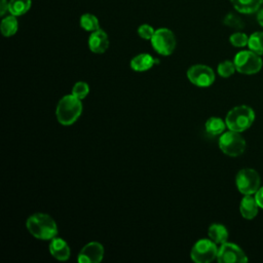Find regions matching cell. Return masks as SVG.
I'll return each mask as SVG.
<instances>
[{
    "instance_id": "6da1fadb",
    "label": "cell",
    "mask_w": 263,
    "mask_h": 263,
    "mask_svg": "<svg viewBox=\"0 0 263 263\" xmlns=\"http://www.w3.org/2000/svg\"><path fill=\"white\" fill-rule=\"evenodd\" d=\"M29 232L41 240H50L58 234V226L54 220L47 214L35 213L26 222Z\"/></svg>"
},
{
    "instance_id": "7a4b0ae2",
    "label": "cell",
    "mask_w": 263,
    "mask_h": 263,
    "mask_svg": "<svg viewBox=\"0 0 263 263\" xmlns=\"http://www.w3.org/2000/svg\"><path fill=\"white\" fill-rule=\"evenodd\" d=\"M81 112V100L71 93L64 96L59 101L55 109V116L62 125H71L79 118Z\"/></svg>"
},
{
    "instance_id": "3957f363",
    "label": "cell",
    "mask_w": 263,
    "mask_h": 263,
    "mask_svg": "<svg viewBox=\"0 0 263 263\" xmlns=\"http://www.w3.org/2000/svg\"><path fill=\"white\" fill-rule=\"evenodd\" d=\"M255 120L254 110L246 105L233 107L226 115L225 122L230 130L245 132L248 129Z\"/></svg>"
},
{
    "instance_id": "277c9868",
    "label": "cell",
    "mask_w": 263,
    "mask_h": 263,
    "mask_svg": "<svg viewBox=\"0 0 263 263\" xmlns=\"http://www.w3.org/2000/svg\"><path fill=\"white\" fill-rule=\"evenodd\" d=\"M246 141L238 132L228 130L224 132L219 138V147L221 151L230 156L237 157L246 150Z\"/></svg>"
},
{
    "instance_id": "5b68a950",
    "label": "cell",
    "mask_w": 263,
    "mask_h": 263,
    "mask_svg": "<svg viewBox=\"0 0 263 263\" xmlns=\"http://www.w3.org/2000/svg\"><path fill=\"white\" fill-rule=\"evenodd\" d=\"M234 65L236 71L246 74V75H253L259 72L262 68L263 62L259 54L250 50H241L237 52L234 57Z\"/></svg>"
},
{
    "instance_id": "8992f818",
    "label": "cell",
    "mask_w": 263,
    "mask_h": 263,
    "mask_svg": "<svg viewBox=\"0 0 263 263\" xmlns=\"http://www.w3.org/2000/svg\"><path fill=\"white\" fill-rule=\"evenodd\" d=\"M235 184L238 191L243 195H253L259 190L261 179L255 170L242 168L236 174Z\"/></svg>"
},
{
    "instance_id": "52a82bcc",
    "label": "cell",
    "mask_w": 263,
    "mask_h": 263,
    "mask_svg": "<svg viewBox=\"0 0 263 263\" xmlns=\"http://www.w3.org/2000/svg\"><path fill=\"white\" fill-rule=\"evenodd\" d=\"M218 250L217 243L211 238H201L193 245L190 257L196 263H210L217 259Z\"/></svg>"
},
{
    "instance_id": "ba28073f",
    "label": "cell",
    "mask_w": 263,
    "mask_h": 263,
    "mask_svg": "<svg viewBox=\"0 0 263 263\" xmlns=\"http://www.w3.org/2000/svg\"><path fill=\"white\" fill-rule=\"evenodd\" d=\"M152 47L161 55H170L176 47V37L167 28H159L151 38Z\"/></svg>"
},
{
    "instance_id": "9c48e42d",
    "label": "cell",
    "mask_w": 263,
    "mask_h": 263,
    "mask_svg": "<svg viewBox=\"0 0 263 263\" xmlns=\"http://www.w3.org/2000/svg\"><path fill=\"white\" fill-rule=\"evenodd\" d=\"M187 78L189 81L199 87H208L215 81V73L206 65H193L187 71Z\"/></svg>"
},
{
    "instance_id": "30bf717a",
    "label": "cell",
    "mask_w": 263,
    "mask_h": 263,
    "mask_svg": "<svg viewBox=\"0 0 263 263\" xmlns=\"http://www.w3.org/2000/svg\"><path fill=\"white\" fill-rule=\"evenodd\" d=\"M217 261L220 263H246L248 257L237 245L226 241L218 250Z\"/></svg>"
},
{
    "instance_id": "8fae6325",
    "label": "cell",
    "mask_w": 263,
    "mask_h": 263,
    "mask_svg": "<svg viewBox=\"0 0 263 263\" xmlns=\"http://www.w3.org/2000/svg\"><path fill=\"white\" fill-rule=\"evenodd\" d=\"M104 257V248L98 241L86 243L79 252L77 261L79 263H99Z\"/></svg>"
},
{
    "instance_id": "7c38bea8",
    "label": "cell",
    "mask_w": 263,
    "mask_h": 263,
    "mask_svg": "<svg viewBox=\"0 0 263 263\" xmlns=\"http://www.w3.org/2000/svg\"><path fill=\"white\" fill-rule=\"evenodd\" d=\"M109 46L108 35L101 29L91 32L88 38V47L95 53H103Z\"/></svg>"
},
{
    "instance_id": "4fadbf2b",
    "label": "cell",
    "mask_w": 263,
    "mask_h": 263,
    "mask_svg": "<svg viewBox=\"0 0 263 263\" xmlns=\"http://www.w3.org/2000/svg\"><path fill=\"white\" fill-rule=\"evenodd\" d=\"M49 253L53 258L60 261H66L70 257V248L68 243L61 237H53L49 242Z\"/></svg>"
},
{
    "instance_id": "5bb4252c",
    "label": "cell",
    "mask_w": 263,
    "mask_h": 263,
    "mask_svg": "<svg viewBox=\"0 0 263 263\" xmlns=\"http://www.w3.org/2000/svg\"><path fill=\"white\" fill-rule=\"evenodd\" d=\"M158 63L159 61L154 59L151 54L140 53L132 59L130 68L137 72H144L151 69L155 64Z\"/></svg>"
},
{
    "instance_id": "9a60e30c",
    "label": "cell",
    "mask_w": 263,
    "mask_h": 263,
    "mask_svg": "<svg viewBox=\"0 0 263 263\" xmlns=\"http://www.w3.org/2000/svg\"><path fill=\"white\" fill-rule=\"evenodd\" d=\"M258 203L255 198V196L252 195H245L242 199L240 200L239 204V211L241 216L245 219L251 220L254 219L258 214Z\"/></svg>"
},
{
    "instance_id": "2e32d148",
    "label": "cell",
    "mask_w": 263,
    "mask_h": 263,
    "mask_svg": "<svg viewBox=\"0 0 263 263\" xmlns=\"http://www.w3.org/2000/svg\"><path fill=\"white\" fill-rule=\"evenodd\" d=\"M233 7L241 13L250 14L258 11L262 0H230Z\"/></svg>"
},
{
    "instance_id": "e0dca14e",
    "label": "cell",
    "mask_w": 263,
    "mask_h": 263,
    "mask_svg": "<svg viewBox=\"0 0 263 263\" xmlns=\"http://www.w3.org/2000/svg\"><path fill=\"white\" fill-rule=\"evenodd\" d=\"M208 234H209V237L216 243L222 245L226 242L228 239V230L222 224H218V223L212 224L209 227Z\"/></svg>"
},
{
    "instance_id": "ac0fdd59",
    "label": "cell",
    "mask_w": 263,
    "mask_h": 263,
    "mask_svg": "<svg viewBox=\"0 0 263 263\" xmlns=\"http://www.w3.org/2000/svg\"><path fill=\"white\" fill-rule=\"evenodd\" d=\"M226 126V122L219 117H211L205 122V130L212 136L222 135Z\"/></svg>"
},
{
    "instance_id": "d6986e66",
    "label": "cell",
    "mask_w": 263,
    "mask_h": 263,
    "mask_svg": "<svg viewBox=\"0 0 263 263\" xmlns=\"http://www.w3.org/2000/svg\"><path fill=\"white\" fill-rule=\"evenodd\" d=\"M17 28H18L17 20H16L15 15H12V14L4 17L0 25L1 33L5 37H10V36L14 35L17 31Z\"/></svg>"
},
{
    "instance_id": "ffe728a7",
    "label": "cell",
    "mask_w": 263,
    "mask_h": 263,
    "mask_svg": "<svg viewBox=\"0 0 263 263\" xmlns=\"http://www.w3.org/2000/svg\"><path fill=\"white\" fill-rule=\"evenodd\" d=\"M31 7V0H10L8 2V11L10 14L18 16L25 14Z\"/></svg>"
},
{
    "instance_id": "44dd1931",
    "label": "cell",
    "mask_w": 263,
    "mask_h": 263,
    "mask_svg": "<svg viewBox=\"0 0 263 263\" xmlns=\"http://www.w3.org/2000/svg\"><path fill=\"white\" fill-rule=\"evenodd\" d=\"M249 48L259 55L263 54V32H255L249 37Z\"/></svg>"
},
{
    "instance_id": "7402d4cb",
    "label": "cell",
    "mask_w": 263,
    "mask_h": 263,
    "mask_svg": "<svg viewBox=\"0 0 263 263\" xmlns=\"http://www.w3.org/2000/svg\"><path fill=\"white\" fill-rule=\"evenodd\" d=\"M80 27L85 31L93 32L100 29L99 20L97 18L96 15L91 13H84L80 17Z\"/></svg>"
},
{
    "instance_id": "603a6c76",
    "label": "cell",
    "mask_w": 263,
    "mask_h": 263,
    "mask_svg": "<svg viewBox=\"0 0 263 263\" xmlns=\"http://www.w3.org/2000/svg\"><path fill=\"white\" fill-rule=\"evenodd\" d=\"M235 70H236V68H235L234 62H230V61H224V62L220 63L218 65V69H217L218 74L224 78H227V77H230L231 75H233Z\"/></svg>"
},
{
    "instance_id": "cb8c5ba5",
    "label": "cell",
    "mask_w": 263,
    "mask_h": 263,
    "mask_svg": "<svg viewBox=\"0 0 263 263\" xmlns=\"http://www.w3.org/2000/svg\"><path fill=\"white\" fill-rule=\"evenodd\" d=\"M223 23L226 26H228L230 28H234L236 30L242 29L245 27V24H243L242 20L238 15H236V14H234L232 12H229V13H227L225 15V17L223 18Z\"/></svg>"
},
{
    "instance_id": "d4e9b609",
    "label": "cell",
    "mask_w": 263,
    "mask_h": 263,
    "mask_svg": "<svg viewBox=\"0 0 263 263\" xmlns=\"http://www.w3.org/2000/svg\"><path fill=\"white\" fill-rule=\"evenodd\" d=\"M89 92V86L84 81H78L74 84L72 88V95H74L76 98L83 100Z\"/></svg>"
},
{
    "instance_id": "484cf974",
    "label": "cell",
    "mask_w": 263,
    "mask_h": 263,
    "mask_svg": "<svg viewBox=\"0 0 263 263\" xmlns=\"http://www.w3.org/2000/svg\"><path fill=\"white\" fill-rule=\"evenodd\" d=\"M229 41L235 47H243L248 45L249 37L242 32H236L229 37Z\"/></svg>"
},
{
    "instance_id": "4316f807",
    "label": "cell",
    "mask_w": 263,
    "mask_h": 263,
    "mask_svg": "<svg viewBox=\"0 0 263 263\" xmlns=\"http://www.w3.org/2000/svg\"><path fill=\"white\" fill-rule=\"evenodd\" d=\"M154 32H155V30L150 25H147V24L141 25L138 28L139 36L143 39H146V40H151L152 36L154 35Z\"/></svg>"
},
{
    "instance_id": "83f0119b",
    "label": "cell",
    "mask_w": 263,
    "mask_h": 263,
    "mask_svg": "<svg viewBox=\"0 0 263 263\" xmlns=\"http://www.w3.org/2000/svg\"><path fill=\"white\" fill-rule=\"evenodd\" d=\"M255 198L257 200V203L259 208L263 209V186L259 188V190L255 193Z\"/></svg>"
},
{
    "instance_id": "f1b7e54d",
    "label": "cell",
    "mask_w": 263,
    "mask_h": 263,
    "mask_svg": "<svg viewBox=\"0 0 263 263\" xmlns=\"http://www.w3.org/2000/svg\"><path fill=\"white\" fill-rule=\"evenodd\" d=\"M8 11V2L6 0H1L0 4V15H4L5 12Z\"/></svg>"
},
{
    "instance_id": "f546056e",
    "label": "cell",
    "mask_w": 263,
    "mask_h": 263,
    "mask_svg": "<svg viewBox=\"0 0 263 263\" xmlns=\"http://www.w3.org/2000/svg\"><path fill=\"white\" fill-rule=\"evenodd\" d=\"M257 21L259 23V25L263 28V8L259 10V12L257 13Z\"/></svg>"
},
{
    "instance_id": "4dcf8cb0",
    "label": "cell",
    "mask_w": 263,
    "mask_h": 263,
    "mask_svg": "<svg viewBox=\"0 0 263 263\" xmlns=\"http://www.w3.org/2000/svg\"><path fill=\"white\" fill-rule=\"evenodd\" d=\"M262 2H263V0H262Z\"/></svg>"
}]
</instances>
